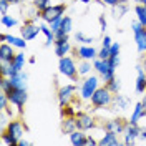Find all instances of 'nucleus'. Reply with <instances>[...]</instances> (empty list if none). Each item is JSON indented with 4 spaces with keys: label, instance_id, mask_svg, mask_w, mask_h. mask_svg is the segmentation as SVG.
Masks as SVG:
<instances>
[{
    "label": "nucleus",
    "instance_id": "1",
    "mask_svg": "<svg viewBox=\"0 0 146 146\" xmlns=\"http://www.w3.org/2000/svg\"><path fill=\"white\" fill-rule=\"evenodd\" d=\"M113 96H115V93L110 90L106 85H103V86H100L98 90L91 95V98L88 103L93 106V110H106L111 106Z\"/></svg>",
    "mask_w": 146,
    "mask_h": 146
},
{
    "label": "nucleus",
    "instance_id": "2",
    "mask_svg": "<svg viewBox=\"0 0 146 146\" xmlns=\"http://www.w3.org/2000/svg\"><path fill=\"white\" fill-rule=\"evenodd\" d=\"M100 83H101V78H100L98 73H96V75L83 76V80L80 82V85H78V95H80L82 101H90L91 95L101 86Z\"/></svg>",
    "mask_w": 146,
    "mask_h": 146
},
{
    "label": "nucleus",
    "instance_id": "3",
    "mask_svg": "<svg viewBox=\"0 0 146 146\" xmlns=\"http://www.w3.org/2000/svg\"><path fill=\"white\" fill-rule=\"evenodd\" d=\"M58 72L63 75L65 78H70L73 82L78 83V63L75 62V58L70 55H65L62 58H58Z\"/></svg>",
    "mask_w": 146,
    "mask_h": 146
},
{
    "label": "nucleus",
    "instance_id": "4",
    "mask_svg": "<svg viewBox=\"0 0 146 146\" xmlns=\"http://www.w3.org/2000/svg\"><path fill=\"white\" fill-rule=\"evenodd\" d=\"M93 70L100 75L101 82L105 83V85L116 76V70L110 65L108 60H103V58H98V56L93 60Z\"/></svg>",
    "mask_w": 146,
    "mask_h": 146
},
{
    "label": "nucleus",
    "instance_id": "5",
    "mask_svg": "<svg viewBox=\"0 0 146 146\" xmlns=\"http://www.w3.org/2000/svg\"><path fill=\"white\" fill-rule=\"evenodd\" d=\"M65 12H66V3L65 2H60V3H52L50 7H46L43 12H42V22H46V23H52L58 18L65 17Z\"/></svg>",
    "mask_w": 146,
    "mask_h": 146
},
{
    "label": "nucleus",
    "instance_id": "6",
    "mask_svg": "<svg viewBox=\"0 0 146 146\" xmlns=\"http://www.w3.org/2000/svg\"><path fill=\"white\" fill-rule=\"evenodd\" d=\"M7 96H9V101L12 106H15L17 111L22 115L23 113V106L28 101V93L27 90H20V88H10L7 91Z\"/></svg>",
    "mask_w": 146,
    "mask_h": 146
},
{
    "label": "nucleus",
    "instance_id": "7",
    "mask_svg": "<svg viewBox=\"0 0 146 146\" xmlns=\"http://www.w3.org/2000/svg\"><path fill=\"white\" fill-rule=\"evenodd\" d=\"M76 90H78V83H66L63 86H60L56 91V98H58V105L65 106L68 103H72L76 98Z\"/></svg>",
    "mask_w": 146,
    "mask_h": 146
},
{
    "label": "nucleus",
    "instance_id": "8",
    "mask_svg": "<svg viewBox=\"0 0 146 146\" xmlns=\"http://www.w3.org/2000/svg\"><path fill=\"white\" fill-rule=\"evenodd\" d=\"M75 118H76V128L78 129H83V131H90V129H95V128L100 126L96 123V118L91 113H88V111L78 110L76 115H75Z\"/></svg>",
    "mask_w": 146,
    "mask_h": 146
},
{
    "label": "nucleus",
    "instance_id": "9",
    "mask_svg": "<svg viewBox=\"0 0 146 146\" xmlns=\"http://www.w3.org/2000/svg\"><path fill=\"white\" fill-rule=\"evenodd\" d=\"M139 131H141L139 123H131V121L128 119L126 126H125V131H123V135H121V138H123V139H121L123 145H126V146L136 145L138 136H139Z\"/></svg>",
    "mask_w": 146,
    "mask_h": 146
},
{
    "label": "nucleus",
    "instance_id": "10",
    "mask_svg": "<svg viewBox=\"0 0 146 146\" xmlns=\"http://www.w3.org/2000/svg\"><path fill=\"white\" fill-rule=\"evenodd\" d=\"M42 33V28H40V23H36L33 20H30L27 18L23 23H22V27H20V35L23 36L27 42H32V40H35L36 36Z\"/></svg>",
    "mask_w": 146,
    "mask_h": 146
},
{
    "label": "nucleus",
    "instance_id": "11",
    "mask_svg": "<svg viewBox=\"0 0 146 146\" xmlns=\"http://www.w3.org/2000/svg\"><path fill=\"white\" fill-rule=\"evenodd\" d=\"M126 119L121 118V116H116V118H110V119H105L103 123L100 125V128L103 131H111V133H116V135H123L125 131V126H126Z\"/></svg>",
    "mask_w": 146,
    "mask_h": 146
},
{
    "label": "nucleus",
    "instance_id": "12",
    "mask_svg": "<svg viewBox=\"0 0 146 146\" xmlns=\"http://www.w3.org/2000/svg\"><path fill=\"white\" fill-rule=\"evenodd\" d=\"M2 131H7L9 135H12V136H15L20 141L22 138L25 136V133L28 131V126L22 121V119L18 118H12L9 121V125H7V128L5 129H2Z\"/></svg>",
    "mask_w": 146,
    "mask_h": 146
},
{
    "label": "nucleus",
    "instance_id": "13",
    "mask_svg": "<svg viewBox=\"0 0 146 146\" xmlns=\"http://www.w3.org/2000/svg\"><path fill=\"white\" fill-rule=\"evenodd\" d=\"M73 53H75V58L78 60H90L93 62L96 56H98V50L93 45H78L73 46Z\"/></svg>",
    "mask_w": 146,
    "mask_h": 146
},
{
    "label": "nucleus",
    "instance_id": "14",
    "mask_svg": "<svg viewBox=\"0 0 146 146\" xmlns=\"http://www.w3.org/2000/svg\"><path fill=\"white\" fill-rule=\"evenodd\" d=\"M53 50L58 58H62L65 55H68L70 52H73V45L70 43V36L56 38V42H55V45H53Z\"/></svg>",
    "mask_w": 146,
    "mask_h": 146
},
{
    "label": "nucleus",
    "instance_id": "15",
    "mask_svg": "<svg viewBox=\"0 0 146 146\" xmlns=\"http://www.w3.org/2000/svg\"><path fill=\"white\" fill-rule=\"evenodd\" d=\"M0 42H7V43H10L12 46H15L18 50H27V40L22 35L17 36V35H12V33H3V32H2Z\"/></svg>",
    "mask_w": 146,
    "mask_h": 146
},
{
    "label": "nucleus",
    "instance_id": "16",
    "mask_svg": "<svg viewBox=\"0 0 146 146\" xmlns=\"http://www.w3.org/2000/svg\"><path fill=\"white\" fill-rule=\"evenodd\" d=\"M10 78V86L12 88H20V90H27V85H28V73L25 70L22 72H17L15 75L9 76Z\"/></svg>",
    "mask_w": 146,
    "mask_h": 146
},
{
    "label": "nucleus",
    "instance_id": "17",
    "mask_svg": "<svg viewBox=\"0 0 146 146\" xmlns=\"http://www.w3.org/2000/svg\"><path fill=\"white\" fill-rule=\"evenodd\" d=\"M135 70H136V82H135V91H136L138 95H143V93L146 91V72L143 70L141 63L136 65V66H135Z\"/></svg>",
    "mask_w": 146,
    "mask_h": 146
},
{
    "label": "nucleus",
    "instance_id": "18",
    "mask_svg": "<svg viewBox=\"0 0 146 146\" xmlns=\"http://www.w3.org/2000/svg\"><path fill=\"white\" fill-rule=\"evenodd\" d=\"M129 96H125V95H121V93H115V96H113V103H111V106L110 110L111 111H125V110L129 106Z\"/></svg>",
    "mask_w": 146,
    "mask_h": 146
},
{
    "label": "nucleus",
    "instance_id": "19",
    "mask_svg": "<svg viewBox=\"0 0 146 146\" xmlns=\"http://www.w3.org/2000/svg\"><path fill=\"white\" fill-rule=\"evenodd\" d=\"M123 141L119 139V135L111 133V131H103L101 138L98 139V146H118Z\"/></svg>",
    "mask_w": 146,
    "mask_h": 146
},
{
    "label": "nucleus",
    "instance_id": "20",
    "mask_svg": "<svg viewBox=\"0 0 146 146\" xmlns=\"http://www.w3.org/2000/svg\"><path fill=\"white\" fill-rule=\"evenodd\" d=\"M133 38H135L136 52L139 55H146V27H143L136 33H133Z\"/></svg>",
    "mask_w": 146,
    "mask_h": 146
},
{
    "label": "nucleus",
    "instance_id": "21",
    "mask_svg": "<svg viewBox=\"0 0 146 146\" xmlns=\"http://www.w3.org/2000/svg\"><path fill=\"white\" fill-rule=\"evenodd\" d=\"M15 55V46H12L7 42L0 43V62H13Z\"/></svg>",
    "mask_w": 146,
    "mask_h": 146
},
{
    "label": "nucleus",
    "instance_id": "22",
    "mask_svg": "<svg viewBox=\"0 0 146 146\" xmlns=\"http://www.w3.org/2000/svg\"><path fill=\"white\" fill-rule=\"evenodd\" d=\"M73 30V20L72 17H68V15H65L63 18H62V25H60V30L55 33V36L56 38H63V36H70V33H72Z\"/></svg>",
    "mask_w": 146,
    "mask_h": 146
},
{
    "label": "nucleus",
    "instance_id": "23",
    "mask_svg": "<svg viewBox=\"0 0 146 146\" xmlns=\"http://www.w3.org/2000/svg\"><path fill=\"white\" fill-rule=\"evenodd\" d=\"M110 9H111V17L115 18V20H121V18L128 13L129 3H128L126 0H121L118 5H113V7H110Z\"/></svg>",
    "mask_w": 146,
    "mask_h": 146
},
{
    "label": "nucleus",
    "instance_id": "24",
    "mask_svg": "<svg viewBox=\"0 0 146 146\" xmlns=\"http://www.w3.org/2000/svg\"><path fill=\"white\" fill-rule=\"evenodd\" d=\"M86 138H88V135L83 129H75L73 133L68 135V139L73 146H86Z\"/></svg>",
    "mask_w": 146,
    "mask_h": 146
},
{
    "label": "nucleus",
    "instance_id": "25",
    "mask_svg": "<svg viewBox=\"0 0 146 146\" xmlns=\"http://www.w3.org/2000/svg\"><path fill=\"white\" fill-rule=\"evenodd\" d=\"M60 128H62V133L68 136L75 129H78L76 128V118L75 116H62V126Z\"/></svg>",
    "mask_w": 146,
    "mask_h": 146
},
{
    "label": "nucleus",
    "instance_id": "26",
    "mask_svg": "<svg viewBox=\"0 0 146 146\" xmlns=\"http://www.w3.org/2000/svg\"><path fill=\"white\" fill-rule=\"evenodd\" d=\"M143 113H145V105H143L141 100H139L138 103H135V106H133L129 121H131V123H139V119L143 118Z\"/></svg>",
    "mask_w": 146,
    "mask_h": 146
},
{
    "label": "nucleus",
    "instance_id": "27",
    "mask_svg": "<svg viewBox=\"0 0 146 146\" xmlns=\"http://www.w3.org/2000/svg\"><path fill=\"white\" fill-rule=\"evenodd\" d=\"M91 70H93V62H90V60H78V75L82 78L91 75Z\"/></svg>",
    "mask_w": 146,
    "mask_h": 146
},
{
    "label": "nucleus",
    "instance_id": "28",
    "mask_svg": "<svg viewBox=\"0 0 146 146\" xmlns=\"http://www.w3.org/2000/svg\"><path fill=\"white\" fill-rule=\"evenodd\" d=\"M75 42L80 43V45H93L95 36H90L86 33H83L82 30H78V32H75Z\"/></svg>",
    "mask_w": 146,
    "mask_h": 146
},
{
    "label": "nucleus",
    "instance_id": "29",
    "mask_svg": "<svg viewBox=\"0 0 146 146\" xmlns=\"http://www.w3.org/2000/svg\"><path fill=\"white\" fill-rule=\"evenodd\" d=\"M25 53L23 52H18L17 55H15V58H13V62H12V65H13V68H15V72H22L23 68H25Z\"/></svg>",
    "mask_w": 146,
    "mask_h": 146
},
{
    "label": "nucleus",
    "instance_id": "30",
    "mask_svg": "<svg viewBox=\"0 0 146 146\" xmlns=\"http://www.w3.org/2000/svg\"><path fill=\"white\" fill-rule=\"evenodd\" d=\"M0 23H2V27L3 28H13L18 25V20L15 17H12L9 13H5V15H2L0 17Z\"/></svg>",
    "mask_w": 146,
    "mask_h": 146
},
{
    "label": "nucleus",
    "instance_id": "31",
    "mask_svg": "<svg viewBox=\"0 0 146 146\" xmlns=\"http://www.w3.org/2000/svg\"><path fill=\"white\" fill-rule=\"evenodd\" d=\"M15 73L17 72H15L12 62H0V76H12Z\"/></svg>",
    "mask_w": 146,
    "mask_h": 146
},
{
    "label": "nucleus",
    "instance_id": "32",
    "mask_svg": "<svg viewBox=\"0 0 146 146\" xmlns=\"http://www.w3.org/2000/svg\"><path fill=\"white\" fill-rule=\"evenodd\" d=\"M135 13H136V20H139L146 27V5H143V3H135Z\"/></svg>",
    "mask_w": 146,
    "mask_h": 146
},
{
    "label": "nucleus",
    "instance_id": "33",
    "mask_svg": "<svg viewBox=\"0 0 146 146\" xmlns=\"http://www.w3.org/2000/svg\"><path fill=\"white\" fill-rule=\"evenodd\" d=\"M0 141L7 146H18V139L15 136L9 135L7 131H2V133H0Z\"/></svg>",
    "mask_w": 146,
    "mask_h": 146
},
{
    "label": "nucleus",
    "instance_id": "34",
    "mask_svg": "<svg viewBox=\"0 0 146 146\" xmlns=\"http://www.w3.org/2000/svg\"><path fill=\"white\" fill-rule=\"evenodd\" d=\"M106 86H108L113 93H119V90H121V80H119L118 76H115L111 82L106 83Z\"/></svg>",
    "mask_w": 146,
    "mask_h": 146
},
{
    "label": "nucleus",
    "instance_id": "35",
    "mask_svg": "<svg viewBox=\"0 0 146 146\" xmlns=\"http://www.w3.org/2000/svg\"><path fill=\"white\" fill-rule=\"evenodd\" d=\"M32 5H33L36 10L43 12L46 7H50V5H52V0H33V2H32Z\"/></svg>",
    "mask_w": 146,
    "mask_h": 146
},
{
    "label": "nucleus",
    "instance_id": "36",
    "mask_svg": "<svg viewBox=\"0 0 146 146\" xmlns=\"http://www.w3.org/2000/svg\"><path fill=\"white\" fill-rule=\"evenodd\" d=\"M98 23H100V30L105 33L106 30H108V22H106V17H105V13H101L100 17H98Z\"/></svg>",
    "mask_w": 146,
    "mask_h": 146
},
{
    "label": "nucleus",
    "instance_id": "37",
    "mask_svg": "<svg viewBox=\"0 0 146 146\" xmlns=\"http://www.w3.org/2000/svg\"><path fill=\"white\" fill-rule=\"evenodd\" d=\"M108 62H110V65L116 70L119 66V63H121V60H119V55H110V58H108Z\"/></svg>",
    "mask_w": 146,
    "mask_h": 146
},
{
    "label": "nucleus",
    "instance_id": "38",
    "mask_svg": "<svg viewBox=\"0 0 146 146\" xmlns=\"http://www.w3.org/2000/svg\"><path fill=\"white\" fill-rule=\"evenodd\" d=\"M10 5H12V3H10L9 0H0V13H2V15H5V13L9 12Z\"/></svg>",
    "mask_w": 146,
    "mask_h": 146
},
{
    "label": "nucleus",
    "instance_id": "39",
    "mask_svg": "<svg viewBox=\"0 0 146 146\" xmlns=\"http://www.w3.org/2000/svg\"><path fill=\"white\" fill-rule=\"evenodd\" d=\"M111 45H113V40H111V36L106 35V33H103V38H101V46H105V48H110Z\"/></svg>",
    "mask_w": 146,
    "mask_h": 146
},
{
    "label": "nucleus",
    "instance_id": "40",
    "mask_svg": "<svg viewBox=\"0 0 146 146\" xmlns=\"http://www.w3.org/2000/svg\"><path fill=\"white\" fill-rule=\"evenodd\" d=\"M119 52H121L119 42H113V45L110 46V55H119Z\"/></svg>",
    "mask_w": 146,
    "mask_h": 146
},
{
    "label": "nucleus",
    "instance_id": "41",
    "mask_svg": "<svg viewBox=\"0 0 146 146\" xmlns=\"http://www.w3.org/2000/svg\"><path fill=\"white\" fill-rule=\"evenodd\" d=\"M98 58L108 60V58H110V48H105V46H101L100 50H98Z\"/></svg>",
    "mask_w": 146,
    "mask_h": 146
},
{
    "label": "nucleus",
    "instance_id": "42",
    "mask_svg": "<svg viewBox=\"0 0 146 146\" xmlns=\"http://www.w3.org/2000/svg\"><path fill=\"white\" fill-rule=\"evenodd\" d=\"M48 25H50V28H52V30H53L55 33H56V32L60 30V25H62V18L55 20V22H52V23H48Z\"/></svg>",
    "mask_w": 146,
    "mask_h": 146
},
{
    "label": "nucleus",
    "instance_id": "43",
    "mask_svg": "<svg viewBox=\"0 0 146 146\" xmlns=\"http://www.w3.org/2000/svg\"><path fill=\"white\" fill-rule=\"evenodd\" d=\"M96 145H98V139H95L93 135H88V138H86V146H96Z\"/></svg>",
    "mask_w": 146,
    "mask_h": 146
},
{
    "label": "nucleus",
    "instance_id": "44",
    "mask_svg": "<svg viewBox=\"0 0 146 146\" xmlns=\"http://www.w3.org/2000/svg\"><path fill=\"white\" fill-rule=\"evenodd\" d=\"M103 5H108V7H113V5H118L121 0H101Z\"/></svg>",
    "mask_w": 146,
    "mask_h": 146
},
{
    "label": "nucleus",
    "instance_id": "45",
    "mask_svg": "<svg viewBox=\"0 0 146 146\" xmlns=\"http://www.w3.org/2000/svg\"><path fill=\"white\" fill-rule=\"evenodd\" d=\"M138 139H141V141H145V143H146V128L145 126H141V131H139Z\"/></svg>",
    "mask_w": 146,
    "mask_h": 146
},
{
    "label": "nucleus",
    "instance_id": "46",
    "mask_svg": "<svg viewBox=\"0 0 146 146\" xmlns=\"http://www.w3.org/2000/svg\"><path fill=\"white\" fill-rule=\"evenodd\" d=\"M30 145H32V141H28L25 136H23L22 139H20V141H18V146H30Z\"/></svg>",
    "mask_w": 146,
    "mask_h": 146
},
{
    "label": "nucleus",
    "instance_id": "47",
    "mask_svg": "<svg viewBox=\"0 0 146 146\" xmlns=\"http://www.w3.org/2000/svg\"><path fill=\"white\" fill-rule=\"evenodd\" d=\"M141 66H143V70L146 72V55H141Z\"/></svg>",
    "mask_w": 146,
    "mask_h": 146
},
{
    "label": "nucleus",
    "instance_id": "48",
    "mask_svg": "<svg viewBox=\"0 0 146 146\" xmlns=\"http://www.w3.org/2000/svg\"><path fill=\"white\" fill-rule=\"evenodd\" d=\"M9 2L12 3V5H20V3H23L25 0H9Z\"/></svg>",
    "mask_w": 146,
    "mask_h": 146
},
{
    "label": "nucleus",
    "instance_id": "49",
    "mask_svg": "<svg viewBox=\"0 0 146 146\" xmlns=\"http://www.w3.org/2000/svg\"><path fill=\"white\" fill-rule=\"evenodd\" d=\"M141 103L145 105V108H146V91L143 93V96H141Z\"/></svg>",
    "mask_w": 146,
    "mask_h": 146
},
{
    "label": "nucleus",
    "instance_id": "50",
    "mask_svg": "<svg viewBox=\"0 0 146 146\" xmlns=\"http://www.w3.org/2000/svg\"><path fill=\"white\" fill-rule=\"evenodd\" d=\"M35 62H36V58H35V56H30V58H28V63H30V65H33Z\"/></svg>",
    "mask_w": 146,
    "mask_h": 146
},
{
    "label": "nucleus",
    "instance_id": "51",
    "mask_svg": "<svg viewBox=\"0 0 146 146\" xmlns=\"http://www.w3.org/2000/svg\"><path fill=\"white\" fill-rule=\"evenodd\" d=\"M75 2H80V3H91V2H95V0H75Z\"/></svg>",
    "mask_w": 146,
    "mask_h": 146
},
{
    "label": "nucleus",
    "instance_id": "52",
    "mask_svg": "<svg viewBox=\"0 0 146 146\" xmlns=\"http://www.w3.org/2000/svg\"><path fill=\"white\" fill-rule=\"evenodd\" d=\"M133 2H135V3H141V0H133Z\"/></svg>",
    "mask_w": 146,
    "mask_h": 146
},
{
    "label": "nucleus",
    "instance_id": "53",
    "mask_svg": "<svg viewBox=\"0 0 146 146\" xmlns=\"http://www.w3.org/2000/svg\"><path fill=\"white\" fill-rule=\"evenodd\" d=\"M60 2H66V0H60Z\"/></svg>",
    "mask_w": 146,
    "mask_h": 146
}]
</instances>
